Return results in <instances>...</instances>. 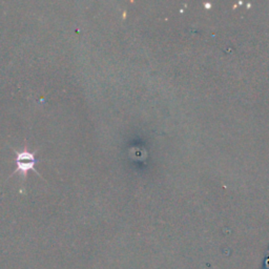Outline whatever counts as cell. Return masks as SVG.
I'll return each instance as SVG.
<instances>
[{
    "label": "cell",
    "mask_w": 269,
    "mask_h": 269,
    "mask_svg": "<svg viewBox=\"0 0 269 269\" xmlns=\"http://www.w3.org/2000/svg\"><path fill=\"white\" fill-rule=\"evenodd\" d=\"M35 155H36V153L33 154L29 152L28 147H24L21 152H16V170L14 171V173H20L21 178L24 179L29 170H34L35 172H37L34 168L35 165L38 163V160L35 159Z\"/></svg>",
    "instance_id": "6da1fadb"
}]
</instances>
